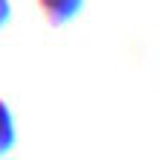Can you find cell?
Wrapping results in <instances>:
<instances>
[{
	"instance_id": "obj_1",
	"label": "cell",
	"mask_w": 160,
	"mask_h": 160,
	"mask_svg": "<svg viewBox=\"0 0 160 160\" xmlns=\"http://www.w3.org/2000/svg\"><path fill=\"white\" fill-rule=\"evenodd\" d=\"M82 3H84V0H38L44 18H47L52 26H64V23H67L70 18L82 9Z\"/></svg>"
},
{
	"instance_id": "obj_2",
	"label": "cell",
	"mask_w": 160,
	"mask_h": 160,
	"mask_svg": "<svg viewBox=\"0 0 160 160\" xmlns=\"http://www.w3.org/2000/svg\"><path fill=\"white\" fill-rule=\"evenodd\" d=\"M15 143V119H12V111L3 99H0V154L9 152Z\"/></svg>"
},
{
	"instance_id": "obj_3",
	"label": "cell",
	"mask_w": 160,
	"mask_h": 160,
	"mask_svg": "<svg viewBox=\"0 0 160 160\" xmlns=\"http://www.w3.org/2000/svg\"><path fill=\"white\" fill-rule=\"evenodd\" d=\"M9 12H12V9H9V0H0V26L9 21Z\"/></svg>"
}]
</instances>
